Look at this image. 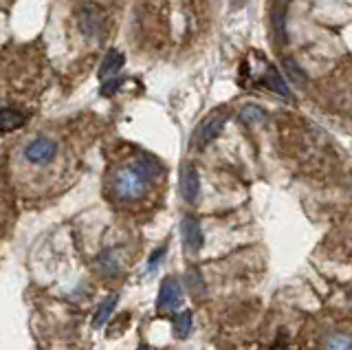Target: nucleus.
<instances>
[{"label":"nucleus","mask_w":352,"mask_h":350,"mask_svg":"<svg viewBox=\"0 0 352 350\" xmlns=\"http://www.w3.org/2000/svg\"><path fill=\"white\" fill-rule=\"evenodd\" d=\"M159 170H152V166L148 163V159H141L137 166H128L115 172L113 179V190L119 196L121 201H135L141 199L146 194L148 181L150 177H154Z\"/></svg>","instance_id":"1"},{"label":"nucleus","mask_w":352,"mask_h":350,"mask_svg":"<svg viewBox=\"0 0 352 350\" xmlns=\"http://www.w3.org/2000/svg\"><path fill=\"white\" fill-rule=\"evenodd\" d=\"M227 119H229V115H227V111H223V108L214 111L201 126H198L196 135H194V146L205 148V146L212 144L214 139H218V135L223 133L225 126H227Z\"/></svg>","instance_id":"2"},{"label":"nucleus","mask_w":352,"mask_h":350,"mask_svg":"<svg viewBox=\"0 0 352 350\" xmlns=\"http://www.w3.org/2000/svg\"><path fill=\"white\" fill-rule=\"evenodd\" d=\"M58 155V144L49 137H36L25 148V159L33 166H47Z\"/></svg>","instance_id":"3"},{"label":"nucleus","mask_w":352,"mask_h":350,"mask_svg":"<svg viewBox=\"0 0 352 350\" xmlns=\"http://www.w3.org/2000/svg\"><path fill=\"white\" fill-rule=\"evenodd\" d=\"M183 300H185V295H183L181 282L176 278H165L161 282V289H159V300H157L159 309L161 311H176V309H181Z\"/></svg>","instance_id":"4"},{"label":"nucleus","mask_w":352,"mask_h":350,"mask_svg":"<svg viewBox=\"0 0 352 350\" xmlns=\"http://www.w3.org/2000/svg\"><path fill=\"white\" fill-rule=\"evenodd\" d=\"M181 236H183L185 251H190V254H198V251H201V247H203V229H201V223H198L194 216H185L183 218Z\"/></svg>","instance_id":"5"},{"label":"nucleus","mask_w":352,"mask_h":350,"mask_svg":"<svg viewBox=\"0 0 352 350\" xmlns=\"http://www.w3.org/2000/svg\"><path fill=\"white\" fill-rule=\"evenodd\" d=\"M181 194L190 205H196L198 196H201V179H198L196 168L190 166V163L181 170Z\"/></svg>","instance_id":"6"},{"label":"nucleus","mask_w":352,"mask_h":350,"mask_svg":"<svg viewBox=\"0 0 352 350\" xmlns=\"http://www.w3.org/2000/svg\"><path fill=\"white\" fill-rule=\"evenodd\" d=\"M77 20H80L82 34H86V36H97L99 29H102V23H104L102 14H99V9H95V7H84L80 16H77Z\"/></svg>","instance_id":"7"},{"label":"nucleus","mask_w":352,"mask_h":350,"mask_svg":"<svg viewBox=\"0 0 352 350\" xmlns=\"http://www.w3.org/2000/svg\"><path fill=\"white\" fill-rule=\"evenodd\" d=\"M22 124H25V115L16 108H3L0 111V135L14 133V130L22 128Z\"/></svg>","instance_id":"8"},{"label":"nucleus","mask_w":352,"mask_h":350,"mask_svg":"<svg viewBox=\"0 0 352 350\" xmlns=\"http://www.w3.org/2000/svg\"><path fill=\"white\" fill-rule=\"evenodd\" d=\"M124 67V56L119 51H108L106 58L102 62V69H99V80H108V78H115L117 71Z\"/></svg>","instance_id":"9"},{"label":"nucleus","mask_w":352,"mask_h":350,"mask_svg":"<svg viewBox=\"0 0 352 350\" xmlns=\"http://www.w3.org/2000/svg\"><path fill=\"white\" fill-rule=\"evenodd\" d=\"M117 293H113V295H108V298L99 304V309H97V313H95V320H93V326L95 328H102L108 320H110V315H113V311H115V306H117Z\"/></svg>","instance_id":"10"},{"label":"nucleus","mask_w":352,"mask_h":350,"mask_svg":"<svg viewBox=\"0 0 352 350\" xmlns=\"http://www.w3.org/2000/svg\"><path fill=\"white\" fill-rule=\"evenodd\" d=\"M262 82L269 86L271 91H275V93H280V95H284V97H289L291 93H289V86H286V82H284V78L282 75L275 71L273 67L264 73V78H262Z\"/></svg>","instance_id":"11"},{"label":"nucleus","mask_w":352,"mask_h":350,"mask_svg":"<svg viewBox=\"0 0 352 350\" xmlns=\"http://www.w3.org/2000/svg\"><path fill=\"white\" fill-rule=\"evenodd\" d=\"M192 331V313L190 311H183L174 317V335L179 339H185Z\"/></svg>","instance_id":"12"},{"label":"nucleus","mask_w":352,"mask_h":350,"mask_svg":"<svg viewBox=\"0 0 352 350\" xmlns=\"http://www.w3.org/2000/svg\"><path fill=\"white\" fill-rule=\"evenodd\" d=\"M240 117L245 119L247 124H262L264 117H267V113H264L262 108L256 106V104H247V106H242Z\"/></svg>","instance_id":"13"},{"label":"nucleus","mask_w":352,"mask_h":350,"mask_svg":"<svg viewBox=\"0 0 352 350\" xmlns=\"http://www.w3.org/2000/svg\"><path fill=\"white\" fill-rule=\"evenodd\" d=\"M99 267L106 273V276H117L119 273V260L115 251H106V254L99 258Z\"/></svg>","instance_id":"14"},{"label":"nucleus","mask_w":352,"mask_h":350,"mask_svg":"<svg viewBox=\"0 0 352 350\" xmlns=\"http://www.w3.org/2000/svg\"><path fill=\"white\" fill-rule=\"evenodd\" d=\"M324 350H352V337L344 335V333H337L328 339Z\"/></svg>","instance_id":"15"},{"label":"nucleus","mask_w":352,"mask_h":350,"mask_svg":"<svg viewBox=\"0 0 352 350\" xmlns=\"http://www.w3.org/2000/svg\"><path fill=\"white\" fill-rule=\"evenodd\" d=\"M187 284H190V289L196 298H201L203 291H205V284H203V278H201V273H198V269L192 267L190 271H187Z\"/></svg>","instance_id":"16"},{"label":"nucleus","mask_w":352,"mask_h":350,"mask_svg":"<svg viewBox=\"0 0 352 350\" xmlns=\"http://www.w3.org/2000/svg\"><path fill=\"white\" fill-rule=\"evenodd\" d=\"M163 256H165V247H159L154 254L150 256V262H148V273H154L157 271V267H159V262L163 260Z\"/></svg>","instance_id":"17"},{"label":"nucleus","mask_w":352,"mask_h":350,"mask_svg":"<svg viewBox=\"0 0 352 350\" xmlns=\"http://www.w3.org/2000/svg\"><path fill=\"white\" fill-rule=\"evenodd\" d=\"M271 350H291V348L286 346V342H284V339H280L278 344H275V346H271Z\"/></svg>","instance_id":"18"},{"label":"nucleus","mask_w":352,"mask_h":350,"mask_svg":"<svg viewBox=\"0 0 352 350\" xmlns=\"http://www.w3.org/2000/svg\"><path fill=\"white\" fill-rule=\"evenodd\" d=\"M231 3H234V7H242L247 3V0H231Z\"/></svg>","instance_id":"19"},{"label":"nucleus","mask_w":352,"mask_h":350,"mask_svg":"<svg viewBox=\"0 0 352 350\" xmlns=\"http://www.w3.org/2000/svg\"><path fill=\"white\" fill-rule=\"evenodd\" d=\"M137 350H150V348H148V346H139Z\"/></svg>","instance_id":"20"},{"label":"nucleus","mask_w":352,"mask_h":350,"mask_svg":"<svg viewBox=\"0 0 352 350\" xmlns=\"http://www.w3.org/2000/svg\"><path fill=\"white\" fill-rule=\"evenodd\" d=\"M350 304H352V293H350Z\"/></svg>","instance_id":"21"}]
</instances>
